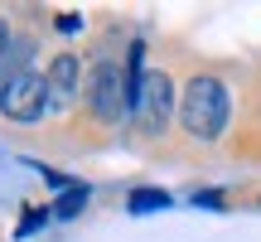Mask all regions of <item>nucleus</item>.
Wrapping results in <instances>:
<instances>
[{
  "mask_svg": "<svg viewBox=\"0 0 261 242\" xmlns=\"http://www.w3.org/2000/svg\"><path fill=\"white\" fill-rule=\"evenodd\" d=\"M179 121L194 140H218L227 126V87L218 78H194L179 102Z\"/></svg>",
  "mask_w": 261,
  "mask_h": 242,
  "instance_id": "1",
  "label": "nucleus"
},
{
  "mask_svg": "<svg viewBox=\"0 0 261 242\" xmlns=\"http://www.w3.org/2000/svg\"><path fill=\"white\" fill-rule=\"evenodd\" d=\"M48 107V78L34 73V68H15V73H5V83H0V112L10 121H39Z\"/></svg>",
  "mask_w": 261,
  "mask_h": 242,
  "instance_id": "2",
  "label": "nucleus"
},
{
  "mask_svg": "<svg viewBox=\"0 0 261 242\" xmlns=\"http://www.w3.org/2000/svg\"><path fill=\"white\" fill-rule=\"evenodd\" d=\"M169 112H174V83H169V73H145L140 87L130 92V121L145 136H160L169 126Z\"/></svg>",
  "mask_w": 261,
  "mask_h": 242,
  "instance_id": "3",
  "label": "nucleus"
},
{
  "mask_svg": "<svg viewBox=\"0 0 261 242\" xmlns=\"http://www.w3.org/2000/svg\"><path fill=\"white\" fill-rule=\"evenodd\" d=\"M87 102H92L97 121L116 126L121 116H130V83L116 63H97L92 68V83H87Z\"/></svg>",
  "mask_w": 261,
  "mask_h": 242,
  "instance_id": "4",
  "label": "nucleus"
},
{
  "mask_svg": "<svg viewBox=\"0 0 261 242\" xmlns=\"http://www.w3.org/2000/svg\"><path fill=\"white\" fill-rule=\"evenodd\" d=\"M77 73H83V63H77L73 54H58L54 68H48V102H73V92H77Z\"/></svg>",
  "mask_w": 261,
  "mask_h": 242,
  "instance_id": "5",
  "label": "nucleus"
},
{
  "mask_svg": "<svg viewBox=\"0 0 261 242\" xmlns=\"http://www.w3.org/2000/svg\"><path fill=\"white\" fill-rule=\"evenodd\" d=\"M165 204H169L165 189H136V194H130V213H155V208H165Z\"/></svg>",
  "mask_w": 261,
  "mask_h": 242,
  "instance_id": "6",
  "label": "nucleus"
},
{
  "mask_svg": "<svg viewBox=\"0 0 261 242\" xmlns=\"http://www.w3.org/2000/svg\"><path fill=\"white\" fill-rule=\"evenodd\" d=\"M83 204H87V184H73V189H63V199H58V213L63 218H73V213H83Z\"/></svg>",
  "mask_w": 261,
  "mask_h": 242,
  "instance_id": "7",
  "label": "nucleus"
},
{
  "mask_svg": "<svg viewBox=\"0 0 261 242\" xmlns=\"http://www.w3.org/2000/svg\"><path fill=\"white\" fill-rule=\"evenodd\" d=\"M39 223H44V208H34V213H29V218H24V223H19V233H34V228H39Z\"/></svg>",
  "mask_w": 261,
  "mask_h": 242,
  "instance_id": "8",
  "label": "nucleus"
},
{
  "mask_svg": "<svg viewBox=\"0 0 261 242\" xmlns=\"http://www.w3.org/2000/svg\"><path fill=\"white\" fill-rule=\"evenodd\" d=\"M5 44H10V29L0 25V58H5Z\"/></svg>",
  "mask_w": 261,
  "mask_h": 242,
  "instance_id": "9",
  "label": "nucleus"
}]
</instances>
